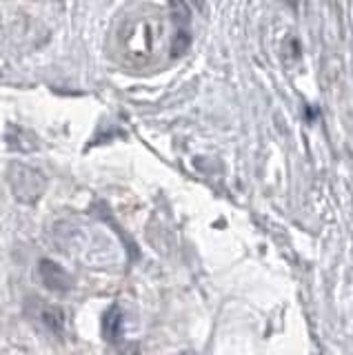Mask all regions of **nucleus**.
Returning a JSON list of instances; mask_svg holds the SVG:
<instances>
[{
	"label": "nucleus",
	"instance_id": "f257e3e1",
	"mask_svg": "<svg viewBox=\"0 0 353 355\" xmlns=\"http://www.w3.org/2000/svg\"><path fill=\"white\" fill-rule=\"evenodd\" d=\"M9 180H12L14 196L20 202H36L42 196V189H45V178L40 171L29 169L25 164H14L12 171H9Z\"/></svg>",
	"mask_w": 353,
	"mask_h": 355
},
{
	"label": "nucleus",
	"instance_id": "f03ea898",
	"mask_svg": "<svg viewBox=\"0 0 353 355\" xmlns=\"http://www.w3.org/2000/svg\"><path fill=\"white\" fill-rule=\"evenodd\" d=\"M38 275H40L42 284H45L47 288H51V291L64 293V291H69V286H71L69 273L64 271L60 264L51 262V260H40L38 262Z\"/></svg>",
	"mask_w": 353,
	"mask_h": 355
},
{
	"label": "nucleus",
	"instance_id": "7ed1b4c3",
	"mask_svg": "<svg viewBox=\"0 0 353 355\" xmlns=\"http://www.w3.org/2000/svg\"><path fill=\"white\" fill-rule=\"evenodd\" d=\"M29 306L34 309L31 311V315H34L47 331L56 333V336H60V333L64 331V313L58 306L42 304V302H38V300L36 302H29Z\"/></svg>",
	"mask_w": 353,
	"mask_h": 355
},
{
	"label": "nucleus",
	"instance_id": "20e7f679",
	"mask_svg": "<svg viewBox=\"0 0 353 355\" xmlns=\"http://www.w3.org/2000/svg\"><path fill=\"white\" fill-rule=\"evenodd\" d=\"M103 331H105V338L109 342H116L120 338V333H123V313H120L118 306H112L105 313Z\"/></svg>",
	"mask_w": 353,
	"mask_h": 355
}]
</instances>
